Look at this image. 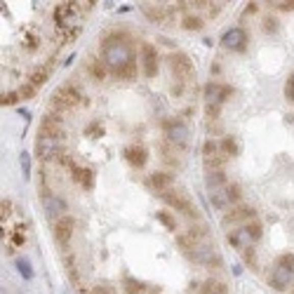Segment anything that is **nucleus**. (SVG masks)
<instances>
[{"label": "nucleus", "instance_id": "obj_1", "mask_svg": "<svg viewBox=\"0 0 294 294\" xmlns=\"http://www.w3.org/2000/svg\"><path fill=\"white\" fill-rule=\"evenodd\" d=\"M101 62L106 68H111L113 73H123L125 68L132 64V49L129 45L120 43L118 38H109L104 43V55H101Z\"/></svg>", "mask_w": 294, "mask_h": 294}, {"label": "nucleus", "instance_id": "obj_2", "mask_svg": "<svg viewBox=\"0 0 294 294\" xmlns=\"http://www.w3.org/2000/svg\"><path fill=\"white\" fill-rule=\"evenodd\" d=\"M292 276H294V254H282L280 259L276 261L273 271H271V287H276L278 292L289 287V282H292Z\"/></svg>", "mask_w": 294, "mask_h": 294}, {"label": "nucleus", "instance_id": "obj_3", "mask_svg": "<svg viewBox=\"0 0 294 294\" xmlns=\"http://www.w3.org/2000/svg\"><path fill=\"white\" fill-rule=\"evenodd\" d=\"M80 104V92L75 87L71 85H64L59 87L52 97V111H55V116H62L64 111H71Z\"/></svg>", "mask_w": 294, "mask_h": 294}, {"label": "nucleus", "instance_id": "obj_4", "mask_svg": "<svg viewBox=\"0 0 294 294\" xmlns=\"http://www.w3.org/2000/svg\"><path fill=\"white\" fill-rule=\"evenodd\" d=\"M259 238H261V226H259V224L243 226V228H238V231L228 233V243H231L233 247H238V250H250Z\"/></svg>", "mask_w": 294, "mask_h": 294}, {"label": "nucleus", "instance_id": "obj_5", "mask_svg": "<svg viewBox=\"0 0 294 294\" xmlns=\"http://www.w3.org/2000/svg\"><path fill=\"white\" fill-rule=\"evenodd\" d=\"M160 198H163V200H165L167 205H172L174 209L184 212L186 217H193V219L198 217V209L193 207L189 198H184L181 193H174V191H160Z\"/></svg>", "mask_w": 294, "mask_h": 294}, {"label": "nucleus", "instance_id": "obj_6", "mask_svg": "<svg viewBox=\"0 0 294 294\" xmlns=\"http://www.w3.org/2000/svg\"><path fill=\"white\" fill-rule=\"evenodd\" d=\"M170 68H172V73L177 75L181 83H186V80H191L193 75H196V71H193V62H191L186 55H172L170 57Z\"/></svg>", "mask_w": 294, "mask_h": 294}, {"label": "nucleus", "instance_id": "obj_7", "mask_svg": "<svg viewBox=\"0 0 294 294\" xmlns=\"http://www.w3.org/2000/svg\"><path fill=\"white\" fill-rule=\"evenodd\" d=\"M59 144H62V139H52V137H38L36 141V153L40 160H55L57 155H59Z\"/></svg>", "mask_w": 294, "mask_h": 294}, {"label": "nucleus", "instance_id": "obj_8", "mask_svg": "<svg viewBox=\"0 0 294 294\" xmlns=\"http://www.w3.org/2000/svg\"><path fill=\"white\" fill-rule=\"evenodd\" d=\"M238 198V189L235 186H221V189H215L209 191V200H212V205H215L217 209H226L228 205H231V200H235Z\"/></svg>", "mask_w": 294, "mask_h": 294}, {"label": "nucleus", "instance_id": "obj_9", "mask_svg": "<svg viewBox=\"0 0 294 294\" xmlns=\"http://www.w3.org/2000/svg\"><path fill=\"white\" fill-rule=\"evenodd\" d=\"M40 135H43V137H52V139H62V137H64L62 116H55V113L45 116L43 123H40Z\"/></svg>", "mask_w": 294, "mask_h": 294}, {"label": "nucleus", "instance_id": "obj_10", "mask_svg": "<svg viewBox=\"0 0 294 294\" xmlns=\"http://www.w3.org/2000/svg\"><path fill=\"white\" fill-rule=\"evenodd\" d=\"M73 228H75V221L71 219V217H62V219L55 224V240L64 247V250H66L68 240L73 235Z\"/></svg>", "mask_w": 294, "mask_h": 294}, {"label": "nucleus", "instance_id": "obj_11", "mask_svg": "<svg viewBox=\"0 0 294 294\" xmlns=\"http://www.w3.org/2000/svg\"><path fill=\"white\" fill-rule=\"evenodd\" d=\"M189 257L193 259V261H198V263H212V261H219L215 245H209V243H200V245H196L193 250H189Z\"/></svg>", "mask_w": 294, "mask_h": 294}, {"label": "nucleus", "instance_id": "obj_12", "mask_svg": "<svg viewBox=\"0 0 294 294\" xmlns=\"http://www.w3.org/2000/svg\"><path fill=\"white\" fill-rule=\"evenodd\" d=\"M231 94L226 85H219V83H207L205 85V99H207V106H219L224 104V99Z\"/></svg>", "mask_w": 294, "mask_h": 294}, {"label": "nucleus", "instance_id": "obj_13", "mask_svg": "<svg viewBox=\"0 0 294 294\" xmlns=\"http://www.w3.org/2000/svg\"><path fill=\"white\" fill-rule=\"evenodd\" d=\"M221 43L228 49H245L247 33L243 31V29H228V31L224 33V38H221Z\"/></svg>", "mask_w": 294, "mask_h": 294}, {"label": "nucleus", "instance_id": "obj_14", "mask_svg": "<svg viewBox=\"0 0 294 294\" xmlns=\"http://www.w3.org/2000/svg\"><path fill=\"white\" fill-rule=\"evenodd\" d=\"M165 129H167V139L172 141V144H186V139H189V127H186L184 123H179V120H174V123H165Z\"/></svg>", "mask_w": 294, "mask_h": 294}, {"label": "nucleus", "instance_id": "obj_15", "mask_svg": "<svg viewBox=\"0 0 294 294\" xmlns=\"http://www.w3.org/2000/svg\"><path fill=\"white\" fill-rule=\"evenodd\" d=\"M141 55H144V75H146V78H153V75L158 73V55H155V47L153 45H144Z\"/></svg>", "mask_w": 294, "mask_h": 294}, {"label": "nucleus", "instance_id": "obj_16", "mask_svg": "<svg viewBox=\"0 0 294 294\" xmlns=\"http://www.w3.org/2000/svg\"><path fill=\"white\" fill-rule=\"evenodd\" d=\"M254 217V209L252 207H238V209H233L231 215L224 217V226H231V224H240V221H247Z\"/></svg>", "mask_w": 294, "mask_h": 294}, {"label": "nucleus", "instance_id": "obj_17", "mask_svg": "<svg viewBox=\"0 0 294 294\" xmlns=\"http://www.w3.org/2000/svg\"><path fill=\"white\" fill-rule=\"evenodd\" d=\"M125 158H127L129 165L144 167V163H146V151L141 146H129V148H125Z\"/></svg>", "mask_w": 294, "mask_h": 294}, {"label": "nucleus", "instance_id": "obj_18", "mask_svg": "<svg viewBox=\"0 0 294 294\" xmlns=\"http://www.w3.org/2000/svg\"><path fill=\"white\" fill-rule=\"evenodd\" d=\"M66 209V202L62 200V198H57V196H52V198H47L45 200V212H47V217H62V212Z\"/></svg>", "mask_w": 294, "mask_h": 294}, {"label": "nucleus", "instance_id": "obj_19", "mask_svg": "<svg viewBox=\"0 0 294 294\" xmlns=\"http://www.w3.org/2000/svg\"><path fill=\"white\" fill-rule=\"evenodd\" d=\"M224 184H226V174H224L221 170H209L207 174H205V186H207L209 191L221 189Z\"/></svg>", "mask_w": 294, "mask_h": 294}, {"label": "nucleus", "instance_id": "obj_20", "mask_svg": "<svg viewBox=\"0 0 294 294\" xmlns=\"http://www.w3.org/2000/svg\"><path fill=\"white\" fill-rule=\"evenodd\" d=\"M141 10H144V14H146L148 19H151V21H163V19H165V7L163 5H151V3H144V5H141Z\"/></svg>", "mask_w": 294, "mask_h": 294}, {"label": "nucleus", "instance_id": "obj_21", "mask_svg": "<svg viewBox=\"0 0 294 294\" xmlns=\"http://www.w3.org/2000/svg\"><path fill=\"white\" fill-rule=\"evenodd\" d=\"M64 266H66V273L73 282H78V263H75V257L68 250H64Z\"/></svg>", "mask_w": 294, "mask_h": 294}, {"label": "nucleus", "instance_id": "obj_22", "mask_svg": "<svg viewBox=\"0 0 294 294\" xmlns=\"http://www.w3.org/2000/svg\"><path fill=\"white\" fill-rule=\"evenodd\" d=\"M75 181L83 184L85 189H92L94 186V174L90 170H75Z\"/></svg>", "mask_w": 294, "mask_h": 294}, {"label": "nucleus", "instance_id": "obj_23", "mask_svg": "<svg viewBox=\"0 0 294 294\" xmlns=\"http://www.w3.org/2000/svg\"><path fill=\"white\" fill-rule=\"evenodd\" d=\"M17 271L24 280H33V269H31V261H29V259H17Z\"/></svg>", "mask_w": 294, "mask_h": 294}, {"label": "nucleus", "instance_id": "obj_24", "mask_svg": "<svg viewBox=\"0 0 294 294\" xmlns=\"http://www.w3.org/2000/svg\"><path fill=\"white\" fill-rule=\"evenodd\" d=\"M123 287H125V294H141L144 292V285H141L139 280H135V278H125L123 280Z\"/></svg>", "mask_w": 294, "mask_h": 294}, {"label": "nucleus", "instance_id": "obj_25", "mask_svg": "<svg viewBox=\"0 0 294 294\" xmlns=\"http://www.w3.org/2000/svg\"><path fill=\"white\" fill-rule=\"evenodd\" d=\"M170 181H172L170 174H153V177H151V184H153L155 189H165Z\"/></svg>", "mask_w": 294, "mask_h": 294}, {"label": "nucleus", "instance_id": "obj_26", "mask_svg": "<svg viewBox=\"0 0 294 294\" xmlns=\"http://www.w3.org/2000/svg\"><path fill=\"white\" fill-rule=\"evenodd\" d=\"M47 75H49L47 68H45V71H36V73L31 75V80H29V83H31L33 87H40V85L45 83V80H47Z\"/></svg>", "mask_w": 294, "mask_h": 294}, {"label": "nucleus", "instance_id": "obj_27", "mask_svg": "<svg viewBox=\"0 0 294 294\" xmlns=\"http://www.w3.org/2000/svg\"><path fill=\"white\" fill-rule=\"evenodd\" d=\"M184 29H189V31H198V29H202L200 17H186L184 19Z\"/></svg>", "mask_w": 294, "mask_h": 294}, {"label": "nucleus", "instance_id": "obj_28", "mask_svg": "<svg viewBox=\"0 0 294 294\" xmlns=\"http://www.w3.org/2000/svg\"><path fill=\"white\" fill-rule=\"evenodd\" d=\"M21 172H24V179L31 177V155L21 153Z\"/></svg>", "mask_w": 294, "mask_h": 294}, {"label": "nucleus", "instance_id": "obj_29", "mask_svg": "<svg viewBox=\"0 0 294 294\" xmlns=\"http://www.w3.org/2000/svg\"><path fill=\"white\" fill-rule=\"evenodd\" d=\"M90 71H92V75H94L97 80H101V78L106 75V68L101 66L99 62H90Z\"/></svg>", "mask_w": 294, "mask_h": 294}, {"label": "nucleus", "instance_id": "obj_30", "mask_svg": "<svg viewBox=\"0 0 294 294\" xmlns=\"http://www.w3.org/2000/svg\"><path fill=\"white\" fill-rule=\"evenodd\" d=\"M221 148L226 151V155H235V153H238V146H235V141H233V139H224V141H221Z\"/></svg>", "mask_w": 294, "mask_h": 294}, {"label": "nucleus", "instance_id": "obj_31", "mask_svg": "<svg viewBox=\"0 0 294 294\" xmlns=\"http://www.w3.org/2000/svg\"><path fill=\"white\" fill-rule=\"evenodd\" d=\"M26 240V235H24V226H17L14 228V233H12V243L14 245H21Z\"/></svg>", "mask_w": 294, "mask_h": 294}, {"label": "nucleus", "instance_id": "obj_32", "mask_svg": "<svg viewBox=\"0 0 294 294\" xmlns=\"http://www.w3.org/2000/svg\"><path fill=\"white\" fill-rule=\"evenodd\" d=\"M158 219H160V221H163V224H165V226H167V228H170V231H174V228H177V221L172 219V217H170V215H165V212H160V215H158Z\"/></svg>", "mask_w": 294, "mask_h": 294}, {"label": "nucleus", "instance_id": "obj_33", "mask_svg": "<svg viewBox=\"0 0 294 294\" xmlns=\"http://www.w3.org/2000/svg\"><path fill=\"white\" fill-rule=\"evenodd\" d=\"M36 94V87L31 85V83H26L21 90H19V97H24V99H29V97H33Z\"/></svg>", "mask_w": 294, "mask_h": 294}, {"label": "nucleus", "instance_id": "obj_34", "mask_svg": "<svg viewBox=\"0 0 294 294\" xmlns=\"http://www.w3.org/2000/svg\"><path fill=\"white\" fill-rule=\"evenodd\" d=\"M17 97H19V92H7V94H3V99H0V101H3V106H10V104H14V101H17Z\"/></svg>", "mask_w": 294, "mask_h": 294}, {"label": "nucleus", "instance_id": "obj_35", "mask_svg": "<svg viewBox=\"0 0 294 294\" xmlns=\"http://www.w3.org/2000/svg\"><path fill=\"white\" fill-rule=\"evenodd\" d=\"M209 155H217V144L215 141H205V158Z\"/></svg>", "mask_w": 294, "mask_h": 294}, {"label": "nucleus", "instance_id": "obj_36", "mask_svg": "<svg viewBox=\"0 0 294 294\" xmlns=\"http://www.w3.org/2000/svg\"><path fill=\"white\" fill-rule=\"evenodd\" d=\"M10 209H12V202H10V200L0 202V215H3V219H5V217H10Z\"/></svg>", "mask_w": 294, "mask_h": 294}, {"label": "nucleus", "instance_id": "obj_37", "mask_svg": "<svg viewBox=\"0 0 294 294\" xmlns=\"http://www.w3.org/2000/svg\"><path fill=\"white\" fill-rule=\"evenodd\" d=\"M120 75H123V78H135V75H137V66H135V62L129 64V66L125 68V71H123Z\"/></svg>", "mask_w": 294, "mask_h": 294}, {"label": "nucleus", "instance_id": "obj_38", "mask_svg": "<svg viewBox=\"0 0 294 294\" xmlns=\"http://www.w3.org/2000/svg\"><path fill=\"white\" fill-rule=\"evenodd\" d=\"M263 29H266V31H276V19H266V21H263Z\"/></svg>", "mask_w": 294, "mask_h": 294}, {"label": "nucleus", "instance_id": "obj_39", "mask_svg": "<svg viewBox=\"0 0 294 294\" xmlns=\"http://www.w3.org/2000/svg\"><path fill=\"white\" fill-rule=\"evenodd\" d=\"M280 10H294V0H287V3H276Z\"/></svg>", "mask_w": 294, "mask_h": 294}, {"label": "nucleus", "instance_id": "obj_40", "mask_svg": "<svg viewBox=\"0 0 294 294\" xmlns=\"http://www.w3.org/2000/svg\"><path fill=\"white\" fill-rule=\"evenodd\" d=\"M90 294H113V292H111L109 287H94V289H92V292H90Z\"/></svg>", "mask_w": 294, "mask_h": 294}, {"label": "nucleus", "instance_id": "obj_41", "mask_svg": "<svg viewBox=\"0 0 294 294\" xmlns=\"http://www.w3.org/2000/svg\"><path fill=\"white\" fill-rule=\"evenodd\" d=\"M19 116L24 118V120H29V118H31V113H29V111H26V109H19Z\"/></svg>", "mask_w": 294, "mask_h": 294}]
</instances>
